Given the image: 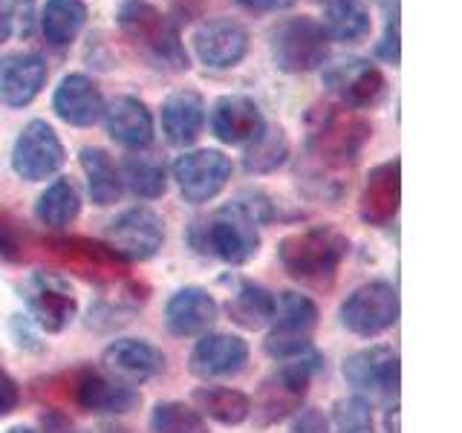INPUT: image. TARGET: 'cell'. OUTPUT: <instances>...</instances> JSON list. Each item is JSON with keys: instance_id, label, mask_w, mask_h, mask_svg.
<instances>
[{"instance_id": "1", "label": "cell", "mask_w": 462, "mask_h": 433, "mask_svg": "<svg viewBox=\"0 0 462 433\" xmlns=\"http://www.w3.org/2000/svg\"><path fill=\"white\" fill-rule=\"evenodd\" d=\"M373 139V124L344 105H315L307 115L298 185L315 199H341L350 173Z\"/></svg>"}, {"instance_id": "2", "label": "cell", "mask_w": 462, "mask_h": 433, "mask_svg": "<svg viewBox=\"0 0 462 433\" xmlns=\"http://www.w3.org/2000/svg\"><path fill=\"white\" fill-rule=\"evenodd\" d=\"M116 23L148 67L159 72H185L191 67L177 23L151 0H122L116 9Z\"/></svg>"}, {"instance_id": "3", "label": "cell", "mask_w": 462, "mask_h": 433, "mask_svg": "<svg viewBox=\"0 0 462 433\" xmlns=\"http://www.w3.org/2000/svg\"><path fill=\"white\" fill-rule=\"evenodd\" d=\"M350 254V237L336 226H310L278 243V260L292 281L329 286Z\"/></svg>"}, {"instance_id": "4", "label": "cell", "mask_w": 462, "mask_h": 433, "mask_svg": "<svg viewBox=\"0 0 462 433\" xmlns=\"http://www.w3.org/2000/svg\"><path fill=\"white\" fill-rule=\"evenodd\" d=\"M188 243L202 257H214L228 266H243L260 252L257 223L235 199L208 216H199L188 228Z\"/></svg>"}, {"instance_id": "5", "label": "cell", "mask_w": 462, "mask_h": 433, "mask_svg": "<svg viewBox=\"0 0 462 433\" xmlns=\"http://www.w3.org/2000/svg\"><path fill=\"white\" fill-rule=\"evenodd\" d=\"M318 370H321V355L312 353V350L281 361V367L274 370L263 384H260V393L254 399L257 422L260 425H278L286 416L298 413Z\"/></svg>"}, {"instance_id": "6", "label": "cell", "mask_w": 462, "mask_h": 433, "mask_svg": "<svg viewBox=\"0 0 462 433\" xmlns=\"http://www.w3.org/2000/svg\"><path fill=\"white\" fill-rule=\"evenodd\" d=\"M272 61L289 76H307L321 69L329 58V38L315 18H289L272 29Z\"/></svg>"}, {"instance_id": "7", "label": "cell", "mask_w": 462, "mask_h": 433, "mask_svg": "<svg viewBox=\"0 0 462 433\" xmlns=\"http://www.w3.org/2000/svg\"><path fill=\"white\" fill-rule=\"evenodd\" d=\"M35 249L47 254L55 266L93 283H116L127 274V260L116 254L107 243L90 237H50L35 243Z\"/></svg>"}, {"instance_id": "8", "label": "cell", "mask_w": 462, "mask_h": 433, "mask_svg": "<svg viewBox=\"0 0 462 433\" xmlns=\"http://www.w3.org/2000/svg\"><path fill=\"white\" fill-rule=\"evenodd\" d=\"M272 332L266 336V353L278 361L295 358L312 350V332L318 327V307L300 292H283L274 298Z\"/></svg>"}, {"instance_id": "9", "label": "cell", "mask_w": 462, "mask_h": 433, "mask_svg": "<svg viewBox=\"0 0 462 433\" xmlns=\"http://www.w3.org/2000/svg\"><path fill=\"white\" fill-rule=\"evenodd\" d=\"M338 318L353 336L375 338L399 321V292L387 281H370L346 295Z\"/></svg>"}, {"instance_id": "10", "label": "cell", "mask_w": 462, "mask_h": 433, "mask_svg": "<svg viewBox=\"0 0 462 433\" xmlns=\"http://www.w3.org/2000/svg\"><path fill=\"white\" fill-rule=\"evenodd\" d=\"M21 292L29 315L43 332H64L79 312V300L69 283L55 272H32Z\"/></svg>"}, {"instance_id": "11", "label": "cell", "mask_w": 462, "mask_h": 433, "mask_svg": "<svg viewBox=\"0 0 462 433\" xmlns=\"http://www.w3.org/2000/svg\"><path fill=\"white\" fill-rule=\"evenodd\" d=\"M324 84L329 93L341 98L344 107L350 110H370L379 107L387 96L384 72L370 64L367 58H344V61L324 69Z\"/></svg>"}, {"instance_id": "12", "label": "cell", "mask_w": 462, "mask_h": 433, "mask_svg": "<svg viewBox=\"0 0 462 433\" xmlns=\"http://www.w3.org/2000/svg\"><path fill=\"white\" fill-rule=\"evenodd\" d=\"M64 144L47 122H29L12 148V170L26 182H41L64 165Z\"/></svg>"}, {"instance_id": "13", "label": "cell", "mask_w": 462, "mask_h": 433, "mask_svg": "<svg viewBox=\"0 0 462 433\" xmlns=\"http://www.w3.org/2000/svg\"><path fill=\"white\" fill-rule=\"evenodd\" d=\"M165 243V223L151 208H127L107 228V245L127 263L151 260Z\"/></svg>"}, {"instance_id": "14", "label": "cell", "mask_w": 462, "mask_h": 433, "mask_svg": "<svg viewBox=\"0 0 462 433\" xmlns=\"http://www.w3.org/2000/svg\"><path fill=\"white\" fill-rule=\"evenodd\" d=\"M173 180H177L180 194L188 202L202 206V202H211L228 185L231 159L223 151H208V148L182 153L173 162Z\"/></svg>"}, {"instance_id": "15", "label": "cell", "mask_w": 462, "mask_h": 433, "mask_svg": "<svg viewBox=\"0 0 462 433\" xmlns=\"http://www.w3.org/2000/svg\"><path fill=\"white\" fill-rule=\"evenodd\" d=\"M72 399L81 410L98 413V416H125L139 408V390L110 379L107 373H98L84 367L72 375Z\"/></svg>"}, {"instance_id": "16", "label": "cell", "mask_w": 462, "mask_h": 433, "mask_svg": "<svg viewBox=\"0 0 462 433\" xmlns=\"http://www.w3.org/2000/svg\"><path fill=\"white\" fill-rule=\"evenodd\" d=\"M194 55L211 69L237 67L249 52V32L231 18H214L194 29Z\"/></svg>"}, {"instance_id": "17", "label": "cell", "mask_w": 462, "mask_h": 433, "mask_svg": "<svg viewBox=\"0 0 462 433\" xmlns=\"http://www.w3.org/2000/svg\"><path fill=\"white\" fill-rule=\"evenodd\" d=\"M101 367L110 379L139 387L144 382L156 379L165 370V355L162 350H156L153 344L139 341V338H119L105 346L101 353Z\"/></svg>"}, {"instance_id": "18", "label": "cell", "mask_w": 462, "mask_h": 433, "mask_svg": "<svg viewBox=\"0 0 462 433\" xmlns=\"http://www.w3.org/2000/svg\"><path fill=\"white\" fill-rule=\"evenodd\" d=\"M344 379L358 393L390 396L399 390V353L393 346H367L344 361Z\"/></svg>"}, {"instance_id": "19", "label": "cell", "mask_w": 462, "mask_h": 433, "mask_svg": "<svg viewBox=\"0 0 462 433\" xmlns=\"http://www.w3.org/2000/svg\"><path fill=\"white\" fill-rule=\"evenodd\" d=\"M47 61L38 52H12L0 58V101L6 107H26L47 87Z\"/></svg>"}, {"instance_id": "20", "label": "cell", "mask_w": 462, "mask_h": 433, "mask_svg": "<svg viewBox=\"0 0 462 433\" xmlns=\"http://www.w3.org/2000/svg\"><path fill=\"white\" fill-rule=\"evenodd\" d=\"M402 202V162L387 159L375 165L365 182V191L358 199V214L367 226H390L399 214Z\"/></svg>"}, {"instance_id": "21", "label": "cell", "mask_w": 462, "mask_h": 433, "mask_svg": "<svg viewBox=\"0 0 462 433\" xmlns=\"http://www.w3.org/2000/svg\"><path fill=\"white\" fill-rule=\"evenodd\" d=\"M220 307H217L214 295L202 286H185L180 292H173L165 307V327L171 336L177 338H194L206 336L214 327Z\"/></svg>"}, {"instance_id": "22", "label": "cell", "mask_w": 462, "mask_h": 433, "mask_svg": "<svg viewBox=\"0 0 462 433\" xmlns=\"http://www.w3.org/2000/svg\"><path fill=\"white\" fill-rule=\"evenodd\" d=\"M105 96H101L98 84L93 78L72 72L64 76L61 84L55 87L52 96V110L61 122L72 127H93L101 115H105Z\"/></svg>"}, {"instance_id": "23", "label": "cell", "mask_w": 462, "mask_h": 433, "mask_svg": "<svg viewBox=\"0 0 462 433\" xmlns=\"http://www.w3.org/2000/svg\"><path fill=\"white\" fill-rule=\"evenodd\" d=\"M249 361V344L240 336H228V332H214V336H202L188 358V367L199 379H223V375H235Z\"/></svg>"}, {"instance_id": "24", "label": "cell", "mask_w": 462, "mask_h": 433, "mask_svg": "<svg viewBox=\"0 0 462 433\" xmlns=\"http://www.w3.org/2000/svg\"><path fill=\"white\" fill-rule=\"evenodd\" d=\"M266 119L249 96H220L211 107V134L223 144H249L263 134Z\"/></svg>"}, {"instance_id": "25", "label": "cell", "mask_w": 462, "mask_h": 433, "mask_svg": "<svg viewBox=\"0 0 462 433\" xmlns=\"http://www.w3.org/2000/svg\"><path fill=\"white\" fill-rule=\"evenodd\" d=\"M105 124L113 142L127 151H144L153 142V115L148 105L134 96H119L105 107Z\"/></svg>"}, {"instance_id": "26", "label": "cell", "mask_w": 462, "mask_h": 433, "mask_svg": "<svg viewBox=\"0 0 462 433\" xmlns=\"http://www.w3.org/2000/svg\"><path fill=\"white\" fill-rule=\"evenodd\" d=\"M206 124V98L197 90H177L162 105V134L171 144H194Z\"/></svg>"}, {"instance_id": "27", "label": "cell", "mask_w": 462, "mask_h": 433, "mask_svg": "<svg viewBox=\"0 0 462 433\" xmlns=\"http://www.w3.org/2000/svg\"><path fill=\"white\" fill-rule=\"evenodd\" d=\"M318 23L324 26L329 41L338 43H361L373 32V18L365 0H327L324 21Z\"/></svg>"}, {"instance_id": "28", "label": "cell", "mask_w": 462, "mask_h": 433, "mask_svg": "<svg viewBox=\"0 0 462 433\" xmlns=\"http://www.w3.org/2000/svg\"><path fill=\"white\" fill-rule=\"evenodd\" d=\"M228 318L235 321L240 329H263L272 321L274 312V295L266 286L252 283V281H240L235 286V292L228 295L226 303Z\"/></svg>"}, {"instance_id": "29", "label": "cell", "mask_w": 462, "mask_h": 433, "mask_svg": "<svg viewBox=\"0 0 462 433\" xmlns=\"http://www.w3.org/2000/svg\"><path fill=\"white\" fill-rule=\"evenodd\" d=\"M81 170L87 177V191H90L93 202L101 208L116 206L122 199L125 182L119 168L113 165V159L107 156V151L101 148H84L81 151Z\"/></svg>"}, {"instance_id": "30", "label": "cell", "mask_w": 462, "mask_h": 433, "mask_svg": "<svg viewBox=\"0 0 462 433\" xmlns=\"http://www.w3.org/2000/svg\"><path fill=\"white\" fill-rule=\"evenodd\" d=\"M194 401L197 410L202 416L214 419L226 428L243 425L245 419L252 416V399L240 393L235 387H223V384H208V387H197L194 390Z\"/></svg>"}, {"instance_id": "31", "label": "cell", "mask_w": 462, "mask_h": 433, "mask_svg": "<svg viewBox=\"0 0 462 433\" xmlns=\"http://www.w3.org/2000/svg\"><path fill=\"white\" fill-rule=\"evenodd\" d=\"M87 23L84 0H47L41 12V32L52 47H69Z\"/></svg>"}, {"instance_id": "32", "label": "cell", "mask_w": 462, "mask_h": 433, "mask_svg": "<svg viewBox=\"0 0 462 433\" xmlns=\"http://www.w3.org/2000/svg\"><path fill=\"white\" fill-rule=\"evenodd\" d=\"M81 214V194L72 180L58 177L52 185H47V191L38 197L35 216L41 226L47 228H67L69 223H76Z\"/></svg>"}, {"instance_id": "33", "label": "cell", "mask_w": 462, "mask_h": 433, "mask_svg": "<svg viewBox=\"0 0 462 433\" xmlns=\"http://www.w3.org/2000/svg\"><path fill=\"white\" fill-rule=\"evenodd\" d=\"M289 156V139L281 124H266L263 134L249 142V151L243 156V168L249 173H272L278 170Z\"/></svg>"}, {"instance_id": "34", "label": "cell", "mask_w": 462, "mask_h": 433, "mask_svg": "<svg viewBox=\"0 0 462 433\" xmlns=\"http://www.w3.org/2000/svg\"><path fill=\"white\" fill-rule=\"evenodd\" d=\"M122 182L142 199H156L165 194L168 188V173L165 165L153 156H127L122 165Z\"/></svg>"}, {"instance_id": "35", "label": "cell", "mask_w": 462, "mask_h": 433, "mask_svg": "<svg viewBox=\"0 0 462 433\" xmlns=\"http://www.w3.org/2000/svg\"><path fill=\"white\" fill-rule=\"evenodd\" d=\"M153 433H208V422L185 401H159L151 410Z\"/></svg>"}, {"instance_id": "36", "label": "cell", "mask_w": 462, "mask_h": 433, "mask_svg": "<svg viewBox=\"0 0 462 433\" xmlns=\"http://www.w3.org/2000/svg\"><path fill=\"white\" fill-rule=\"evenodd\" d=\"M35 237L29 235V228L18 220L14 214L0 208V257L9 263H23L32 254L29 249H35Z\"/></svg>"}, {"instance_id": "37", "label": "cell", "mask_w": 462, "mask_h": 433, "mask_svg": "<svg viewBox=\"0 0 462 433\" xmlns=\"http://www.w3.org/2000/svg\"><path fill=\"white\" fill-rule=\"evenodd\" d=\"M336 433H373V410L365 399H346L336 408Z\"/></svg>"}, {"instance_id": "38", "label": "cell", "mask_w": 462, "mask_h": 433, "mask_svg": "<svg viewBox=\"0 0 462 433\" xmlns=\"http://www.w3.org/2000/svg\"><path fill=\"white\" fill-rule=\"evenodd\" d=\"M375 55L384 58L387 64H399L402 61V43H399V12H387V23H384V35L375 43Z\"/></svg>"}, {"instance_id": "39", "label": "cell", "mask_w": 462, "mask_h": 433, "mask_svg": "<svg viewBox=\"0 0 462 433\" xmlns=\"http://www.w3.org/2000/svg\"><path fill=\"white\" fill-rule=\"evenodd\" d=\"M21 404V384L0 367V416H9Z\"/></svg>"}, {"instance_id": "40", "label": "cell", "mask_w": 462, "mask_h": 433, "mask_svg": "<svg viewBox=\"0 0 462 433\" xmlns=\"http://www.w3.org/2000/svg\"><path fill=\"white\" fill-rule=\"evenodd\" d=\"M292 433H329V422L321 410H300L292 425Z\"/></svg>"}, {"instance_id": "41", "label": "cell", "mask_w": 462, "mask_h": 433, "mask_svg": "<svg viewBox=\"0 0 462 433\" xmlns=\"http://www.w3.org/2000/svg\"><path fill=\"white\" fill-rule=\"evenodd\" d=\"M41 425H43V433H81V430L76 428V422H72L69 416L58 413V410L43 413Z\"/></svg>"}, {"instance_id": "42", "label": "cell", "mask_w": 462, "mask_h": 433, "mask_svg": "<svg viewBox=\"0 0 462 433\" xmlns=\"http://www.w3.org/2000/svg\"><path fill=\"white\" fill-rule=\"evenodd\" d=\"M235 4L249 12H283L289 6H295L298 0H235Z\"/></svg>"}, {"instance_id": "43", "label": "cell", "mask_w": 462, "mask_h": 433, "mask_svg": "<svg viewBox=\"0 0 462 433\" xmlns=\"http://www.w3.org/2000/svg\"><path fill=\"white\" fill-rule=\"evenodd\" d=\"M173 4V12L180 14V18H185V21H194L197 14L208 6V0H171Z\"/></svg>"}, {"instance_id": "44", "label": "cell", "mask_w": 462, "mask_h": 433, "mask_svg": "<svg viewBox=\"0 0 462 433\" xmlns=\"http://www.w3.org/2000/svg\"><path fill=\"white\" fill-rule=\"evenodd\" d=\"M12 29H14V21H12V12L0 6V47L12 38Z\"/></svg>"}, {"instance_id": "45", "label": "cell", "mask_w": 462, "mask_h": 433, "mask_svg": "<svg viewBox=\"0 0 462 433\" xmlns=\"http://www.w3.org/2000/svg\"><path fill=\"white\" fill-rule=\"evenodd\" d=\"M379 6H384V12H399V0H375Z\"/></svg>"}, {"instance_id": "46", "label": "cell", "mask_w": 462, "mask_h": 433, "mask_svg": "<svg viewBox=\"0 0 462 433\" xmlns=\"http://www.w3.org/2000/svg\"><path fill=\"white\" fill-rule=\"evenodd\" d=\"M6 433H35V430H32V428H23V425H21V428H12V430H6Z\"/></svg>"}]
</instances>
